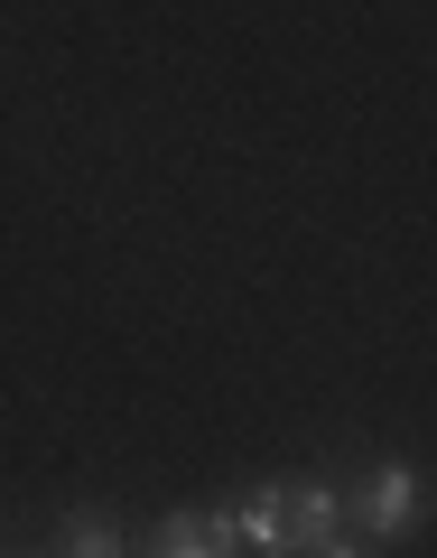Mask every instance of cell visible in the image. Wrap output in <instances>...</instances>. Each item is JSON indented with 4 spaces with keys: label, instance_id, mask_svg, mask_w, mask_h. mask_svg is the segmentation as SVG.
Wrapping results in <instances>:
<instances>
[{
    "label": "cell",
    "instance_id": "cell-1",
    "mask_svg": "<svg viewBox=\"0 0 437 558\" xmlns=\"http://www.w3.org/2000/svg\"><path fill=\"white\" fill-rule=\"evenodd\" d=\"M344 521H354L363 539H400L418 521V465H363V475L344 484Z\"/></svg>",
    "mask_w": 437,
    "mask_h": 558
},
{
    "label": "cell",
    "instance_id": "cell-4",
    "mask_svg": "<svg viewBox=\"0 0 437 558\" xmlns=\"http://www.w3.org/2000/svg\"><path fill=\"white\" fill-rule=\"evenodd\" d=\"M344 531V494L336 484H299V549H326Z\"/></svg>",
    "mask_w": 437,
    "mask_h": 558
},
{
    "label": "cell",
    "instance_id": "cell-3",
    "mask_svg": "<svg viewBox=\"0 0 437 558\" xmlns=\"http://www.w3.org/2000/svg\"><path fill=\"white\" fill-rule=\"evenodd\" d=\"M233 549H242L233 512H168L149 539V558H233Z\"/></svg>",
    "mask_w": 437,
    "mask_h": 558
},
{
    "label": "cell",
    "instance_id": "cell-6",
    "mask_svg": "<svg viewBox=\"0 0 437 558\" xmlns=\"http://www.w3.org/2000/svg\"><path fill=\"white\" fill-rule=\"evenodd\" d=\"M307 558H381V539H344V531H336L326 549H307Z\"/></svg>",
    "mask_w": 437,
    "mask_h": 558
},
{
    "label": "cell",
    "instance_id": "cell-5",
    "mask_svg": "<svg viewBox=\"0 0 437 558\" xmlns=\"http://www.w3.org/2000/svg\"><path fill=\"white\" fill-rule=\"evenodd\" d=\"M57 558H121V531H112L102 512H75V521L57 531Z\"/></svg>",
    "mask_w": 437,
    "mask_h": 558
},
{
    "label": "cell",
    "instance_id": "cell-2",
    "mask_svg": "<svg viewBox=\"0 0 437 558\" xmlns=\"http://www.w3.org/2000/svg\"><path fill=\"white\" fill-rule=\"evenodd\" d=\"M233 531L260 558H299V475H270L252 502H233Z\"/></svg>",
    "mask_w": 437,
    "mask_h": 558
}]
</instances>
